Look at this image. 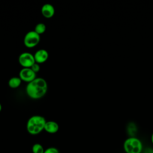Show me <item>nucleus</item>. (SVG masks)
Masks as SVG:
<instances>
[{"instance_id": "15", "label": "nucleus", "mask_w": 153, "mask_h": 153, "mask_svg": "<svg viewBox=\"0 0 153 153\" xmlns=\"http://www.w3.org/2000/svg\"><path fill=\"white\" fill-rule=\"evenodd\" d=\"M144 153H153V149L152 148H147L145 150Z\"/></svg>"}, {"instance_id": "8", "label": "nucleus", "mask_w": 153, "mask_h": 153, "mask_svg": "<svg viewBox=\"0 0 153 153\" xmlns=\"http://www.w3.org/2000/svg\"><path fill=\"white\" fill-rule=\"evenodd\" d=\"M42 15L47 18V19H50L51 18L55 13V9L54 7L50 4H44L41 10Z\"/></svg>"}, {"instance_id": "6", "label": "nucleus", "mask_w": 153, "mask_h": 153, "mask_svg": "<svg viewBox=\"0 0 153 153\" xmlns=\"http://www.w3.org/2000/svg\"><path fill=\"white\" fill-rule=\"evenodd\" d=\"M19 76L22 81L29 83L36 78V74L30 68H23L19 72Z\"/></svg>"}, {"instance_id": "2", "label": "nucleus", "mask_w": 153, "mask_h": 153, "mask_svg": "<svg viewBox=\"0 0 153 153\" xmlns=\"http://www.w3.org/2000/svg\"><path fill=\"white\" fill-rule=\"evenodd\" d=\"M46 122L47 121L44 117L38 115H33L27 121L26 130L30 134H38L42 130H44Z\"/></svg>"}, {"instance_id": "5", "label": "nucleus", "mask_w": 153, "mask_h": 153, "mask_svg": "<svg viewBox=\"0 0 153 153\" xmlns=\"http://www.w3.org/2000/svg\"><path fill=\"white\" fill-rule=\"evenodd\" d=\"M19 62L23 68H31L35 63L34 56L29 52L22 53L19 57Z\"/></svg>"}, {"instance_id": "12", "label": "nucleus", "mask_w": 153, "mask_h": 153, "mask_svg": "<svg viewBox=\"0 0 153 153\" xmlns=\"http://www.w3.org/2000/svg\"><path fill=\"white\" fill-rule=\"evenodd\" d=\"M45 149L42 145L40 143H36L33 145L32 147V151L33 153H44Z\"/></svg>"}, {"instance_id": "16", "label": "nucleus", "mask_w": 153, "mask_h": 153, "mask_svg": "<svg viewBox=\"0 0 153 153\" xmlns=\"http://www.w3.org/2000/svg\"><path fill=\"white\" fill-rule=\"evenodd\" d=\"M151 140L152 143L153 144V133H152V135H151Z\"/></svg>"}, {"instance_id": "10", "label": "nucleus", "mask_w": 153, "mask_h": 153, "mask_svg": "<svg viewBox=\"0 0 153 153\" xmlns=\"http://www.w3.org/2000/svg\"><path fill=\"white\" fill-rule=\"evenodd\" d=\"M22 79L19 78V76H14L11 78L8 81V85L11 88H18L21 83Z\"/></svg>"}, {"instance_id": "4", "label": "nucleus", "mask_w": 153, "mask_h": 153, "mask_svg": "<svg viewBox=\"0 0 153 153\" xmlns=\"http://www.w3.org/2000/svg\"><path fill=\"white\" fill-rule=\"evenodd\" d=\"M40 35L34 30H31L26 33L24 37V45L27 48H33L36 46L40 41Z\"/></svg>"}, {"instance_id": "11", "label": "nucleus", "mask_w": 153, "mask_h": 153, "mask_svg": "<svg viewBox=\"0 0 153 153\" xmlns=\"http://www.w3.org/2000/svg\"><path fill=\"white\" fill-rule=\"evenodd\" d=\"M46 30V26L43 23H38L34 29V31L36 32L39 35L44 33Z\"/></svg>"}, {"instance_id": "14", "label": "nucleus", "mask_w": 153, "mask_h": 153, "mask_svg": "<svg viewBox=\"0 0 153 153\" xmlns=\"http://www.w3.org/2000/svg\"><path fill=\"white\" fill-rule=\"evenodd\" d=\"M31 69L35 72V73H37L40 70V66H39V64L37 63H35L32 66H31Z\"/></svg>"}, {"instance_id": "17", "label": "nucleus", "mask_w": 153, "mask_h": 153, "mask_svg": "<svg viewBox=\"0 0 153 153\" xmlns=\"http://www.w3.org/2000/svg\"><path fill=\"white\" fill-rule=\"evenodd\" d=\"M1 110H2V105H1V104L0 103V112L1 111Z\"/></svg>"}, {"instance_id": "7", "label": "nucleus", "mask_w": 153, "mask_h": 153, "mask_svg": "<svg viewBox=\"0 0 153 153\" xmlns=\"http://www.w3.org/2000/svg\"><path fill=\"white\" fill-rule=\"evenodd\" d=\"M35 62L38 64H41L45 62L48 58V53L45 49H40L34 54Z\"/></svg>"}, {"instance_id": "3", "label": "nucleus", "mask_w": 153, "mask_h": 153, "mask_svg": "<svg viewBox=\"0 0 153 153\" xmlns=\"http://www.w3.org/2000/svg\"><path fill=\"white\" fill-rule=\"evenodd\" d=\"M123 148L126 153H141L143 150V145L139 139L130 136L125 140Z\"/></svg>"}, {"instance_id": "13", "label": "nucleus", "mask_w": 153, "mask_h": 153, "mask_svg": "<svg viewBox=\"0 0 153 153\" xmlns=\"http://www.w3.org/2000/svg\"><path fill=\"white\" fill-rule=\"evenodd\" d=\"M44 153H60L59 149L55 147H49L45 149Z\"/></svg>"}, {"instance_id": "1", "label": "nucleus", "mask_w": 153, "mask_h": 153, "mask_svg": "<svg viewBox=\"0 0 153 153\" xmlns=\"http://www.w3.org/2000/svg\"><path fill=\"white\" fill-rule=\"evenodd\" d=\"M48 90L46 80L42 78H36L27 83L26 87L27 95L32 99H39L43 97Z\"/></svg>"}, {"instance_id": "9", "label": "nucleus", "mask_w": 153, "mask_h": 153, "mask_svg": "<svg viewBox=\"0 0 153 153\" xmlns=\"http://www.w3.org/2000/svg\"><path fill=\"white\" fill-rule=\"evenodd\" d=\"M59 129V124L54 121H48L44 127V130L50 134H54L58 131Z\"/></svg>"}]
</instances>
